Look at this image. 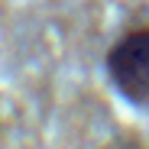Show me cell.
<instances>
[{
    "instance_id": "obj_1",
    "label": "cell",
    "mask_w": 149,
    "mask_h": 149,
    "mask_svg": "<svg viewBox=\"0 0 149 149\" xmlns=\"http://www.w3.org/2000/svg\"><path fill=\"white\" fill-rule=\"evenodd\" d=\"M110 88L130 107L149 113V26L127 29L104 55Z\"/></svg>"
}]
</instances>
